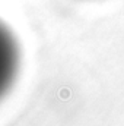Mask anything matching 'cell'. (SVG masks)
<instances>
[{
	"label": "cell",
	"instance_id": "cell-1",
	"mask_svg": "<svg viewBox=\"0 0 124 126\" xmlns=\"http://www.w3.org/2000/svg\"><path fill=\"white\" fill-rule=\"evenodd\" d=\"M21 69V47L7 25L0 21V101L12 90Z\"/></svg>",
	"mask_w": 124,
	"mask_h": 126
}]
</instances>
